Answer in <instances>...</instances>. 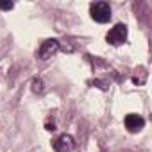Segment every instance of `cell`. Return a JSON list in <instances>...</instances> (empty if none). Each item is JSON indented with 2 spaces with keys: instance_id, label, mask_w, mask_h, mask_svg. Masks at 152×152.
Listing matches in <instances>:
<instances>
[{
  "instance_id": "obj_10",
  "label": "cell",
  "mask_w": 152,
  "mask_h": 152,
  "mask_svg": "<svg viewBox=\"0 0 152 152\" xmlns=\"http://www.w3.org/2000/svg\"><path fill=\"white\" fill-rule=\"evenodd\" d=\"M47 131H56V124H47Z\"/></svg>"
},
{
  "instance_id": "obj_7",
  "label": "cell",
  "mask_w": 152,
  "mask_h": 152,
  "mask_svg": "<svg viewBox=\"0 0 152 152\" xmlns=\"http://www.w3.org/2000/svg\"><path fill=\"white\" fill-rule=\"evenodd\" d=\"M31 90H32L34 93H41V91H43V81H41V77H34V79H32Z\"/></svg>"
},
{
  "instance_id": "obj_2",
  "label": "cell",
  "mask_w": 152,
  "mask_h": 152,
  "mask_svg": "<svg viewBox=\"0 0 152 152\" xmlns=\"http://www.w3.org/2000/svg\"><path fill=\"white\" fill-rule=\"evenodd\" d=\"M125 39H127V25H124V23H116V25L106 34V41H107L109 45H113V47L124 45Z\"/></svg>"
},
{
  "instance_id": "obj_9",
  "label": "cell",
  "mask_w": 152,
  "mask_h": 152,
  "mask_svg": "<svg viewBox=\"0 0 152 152\" xmlns=\"http://www.w3.org/2000/svg\"><path fill=\"white\" fill-rule=\"evenodd\" d=\"M90 84H95V86H97V88H100V90H107V83H104V81H99V79H97V81H91Z\"/></svg>"
},
{
  "instance_id": "obj_4",
  "label": "cell",
  "mask_w": 152,
  "mask_h": 152,
  "mask_svg": "<svg viewBox=\"0 0 152 152\" xmlns=\"http://www.w3.org/2000/svg\"><path fill=\"white\" fill-rule=\"evenodd\" d=\"M56 152H73L75 148V140L72 134H61L54 143H52Z\"/></svg>"
},
{
  "instance_id": "obj_8",
  "label": "cell",
  "mask_w": 152,
  "mask_h": 152,
  "mask_svg": "<svg viewBox=\"0 0 152 152\" xmlns=\"http://www.w3.org/2000/svg\"><path fill=\"white\" fill-rule=\"evenodd\" d=\"M13 7H15V4L9 2V0H0V9L2 11H11Z\"/></svg>"
},
{
  "instance_id": "obj_1",
  "label": "cell",
  "mask_w": 152,
  "mask_h": 152,
  "mask_svg": "<svg viewBox=\"0 0 152 152\" xmlns=\"http://www.w3.org/2000/svg\"><path fill=\"white\" fill-rule=\"evenodd\" d=\"M90 15L97 23H107L111 20V7L107 2H95L90 6Z\"/></svg>"
},
{
  "instance_id": "obj_5",
  "label": "cell",
  "mask_w": 152,
  "mask_h": 152,
  "mask_svg": "<svg viewBox=\"0 0 152 152\" xmlns=\"http://www.w3.org/2000/svg\"><path fill=\"white\" fill-rule=\"evenodd\" d=\"M124 124H125V127H127L131 132H138V131L143 129V125H145V118L140 116V115H136V113H131V115L125 116Z\"/></svg>"
},
{
  "instance_id": "obj_3",
  "label": "cell",
  "mask_w": 152,
  "mask_h": 152,
  "mask_svg": "<svg viewBox=\"0 0 152 152\" xmlns=\"http://www.w3.org/2000/svg\"><path fill=\"white\" fill-rule=\"evenodd\" d=\"M59 48H61V45H59L57 39H47V41L41 43V47H39V50H38V57H39L41 61H47V59H50Z\"/></svg>"
},
{
  "instance_id": "obj_6",
  "label": "cell",
  "mask_w": 152,
  "mask_h": 152,
  "mask_svg": "<svg viewBox=\"0 0 152 152\" xmlns=\"http://www.w3.org/2000/svg\"><path fill=\"white\" fill-rule=\"evenodd\" d=\"M145 81H147V72H145V68H140L138 73L132 77V83L138 84V86H141V84H145Z\"/></svg>"
}]
</instances>
